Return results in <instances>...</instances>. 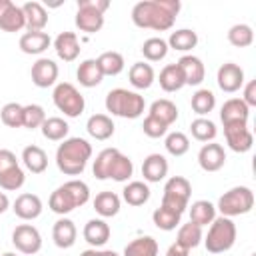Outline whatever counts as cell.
I'll use <instances>...</instances> for the list:
<instances>
[{
	"label": "cell",
	"mask_w": 256,
	"mask_h": 256,
	"mask_svg": "<svg viewBox=\"0 0 256 256\" xmlns=\"http://www.w3.org/2000/svg\"><path fill=\"white\" fill-rule=\"evenodd\" d=\"M190 106L194 110V114H198L200 118L208 116L214 108H216V96L212 90L208 88H200L192 94V100H190Z\"/></svg>",
	"instance_id": "obj_39"
},
{
	"label": "cell",
	"mask_w": 256,
	"mask_h": 256,
	"mask_svg": "<svg viewBox=\"0 0 256 256\" xmlns=\"http://www.w3.org/2000/svg\"><path fill=\"white\" fill-rule=\"evenodd\" d=\"M22 164L26 166L28 172H32V174H42V172H46V168H48V154H46L40 146L30 144V146H26V148L22 150Z\"/></svg>",
	"instance_id": "obj_30"
},
{
	"label": "cell",
	"mask_w": 256,
	"mask_h": 256,
	"mask_svg": "<svg viewBox=\"0 0 256 256\" xmlns=\"http://www.w3.org/2000/svg\"><path fill=\"white\" fill-rule=\"evenodd\" d=\"M152 222H154V226H156L158 230L172 232V230H176V228L180 226V222H182V214H178V212H174V210H168V208L160 206V208L154 210V214H152Z\"/></svg>",
	"instance_id": "obj_42"
},
{
	"label": "cell",
	"mask_w": 256,
	"mask_h": 256,
	"mask_svg": "<svg viewBox=\"0 0 256 256\" xmlns=\"http://www.w3.org/2000/svg\"><path fill=\"white\" fill-rule=\"evenodd\" d=\"M46 112L40 104H26L24 106V122H22V128H28V130H36L44 124L46 120Z\"/></svg>",
	"instance_id": "obj_48"
},
{
	"label": "cell",
	"mask_w": 256,
	"mask_h": 256,
	"mask_svg": "<svg viewBox=\"0 0 256 256\" xmlns=\"http://www.w3.org/2000/svg\"><path fill=\"white\" fill-rule=\"evenodd\" d=\"M22 12H24V18H26L28 32H44V28L48 26V12L40 2H36V0L24 2Z\"/></svg>",
	"instance_id": "obj_24"
},
{
	"label": "cell",
	"mask_w": 256,
	"mask_h": 256,
	"mask_svg": "<svg viewBox=\"0 0 256 256\" xmlns=\"http://www.w3.org/2000/svg\"><path fill=\"white\" fill-rule=\"evenodd\" d=\"M190 210V222L204 228V226H210L216 218V206L208 200H196L192 202V206H188Z\"/></svg>",
	"instance_id": "obj_32"
},
{
	"label": "cell",
	"mask_w": 256,
	"mask_h": 256,
	"mask_svg": "<svg viewBox=\"0 0 256 256\" xmlns=\"http://www.w3.org/2000/svg\"><path fill=\"white\" fill-rule=\"evenodd\" d=\"M198 164L204 172H218L226 164V150L222 144L208 142L198 152Z\"/></svg>",
	"instance_id": "obj_16"
},
{
	"label": "cell",
	"mask_w": 256,
	"mask_h": 256,
	"mask_svg": "<svg viewBox=\"0 0 256 256\" xmlns=\"http://www.w3.org/2000/svg\"><path fill=\"white\" fill-rule=\"evenodd\" d=\"M236 236H238V230L234 220L226 216H216L202 242L210 254H224L236 244Z\"/></svg>",
	"instance_id": "obj_6"
},
{
	"label": "cell",
	"mask_w": 256,
	"mask_h": 256,
	"mask_svg": "<svg viewBox=\"0 0 256 256\" xmlns=\"http://www.w3.org/2000/svg\"><path fill=\"white\" fill-rule=\"evenodd\" d=\"M10 208V198L6 196V192H0V214H4Z\"/></svg>",
	"instance_id": "obj_53"
},
{
	"label": "cell",
	"mask_w": 256,
	"mask_h": 256,
	"mask_svg": "<svg viewBox=\"0 0 256 256\" xmlns=\"http://www.w3.org/2000/svg\"><path fill=\"white\" fill-rule=\"evenodd\" d=\"M92 158V144L86 138H66L56 150V166L66 176H80Z\"/></svg>",
	"instance_id": "obj_2"
},
{
	"label": "cell",
	"mask_w": 256,
	"mask_h": 256,
	"mask_svg": "<svg viewBox=\"0 0 256 256\" xmlns=\"http://www.w3.org/2000/svg\"><path fill=\"white\" fill-rule=\"evenodd\" d=\"M106 112H110L112 116L118 118H128V120H136L144 114L146 110V102L144 96H140L134 90H126V88H114L106 94L104 100Z\"/></svg>",
	"instance_id": "obj_5"
},
{
	"label": "cell",
	"mask_w": 256,
	"mask_h": 256,
	"mask_svg": "<svg viewBox=\"0 0 256 256\" xmlns=\"http://www.w3.org/2000/svg\"><path fill=\"white\" fill-rule=\"evenodd\" d=\"M164 148H166V152L170 156L180 158V156H184L190 150V138L184 132H178V130L176 132H170L164 138Z\"/></svg>",
	"instance_id": "obj_43"
},
{
	"label": "cell",
	"mask_w": 256,
	"mask_h": 256,
	"mask_svg": "<svg viewBox=\"0 0 256 256\" xmlns=\"http://www.w3.org/2000/svg\"><path fill=\"white\" fill-rule=\"evenodd\" d=\"M94 210L100 218H112L120 212L122 208V198L116 194V192H110V190H104L100 194H96L94 198Z\"/></svg>",
	"instance_id": "obj_28"
},
{
	"label": "cell",
	"mask_w": 256,
	"mask_h": 256,
	"mask_svg": "<svg viewBox=\"0 0 256 256\" xmlns=\"http://www.w3.org/2000/svg\"><path fill=\"white\" fill-rule=\"evenodd\" d=\"M58 64L52 60V58H38L34 64H32V70H30V76H32V84L36 88H50L56 84L58 80Z\"/></svg>",
	"instance_id": "obj_15"
},
{
	"label": "cell",
	"mask_w": 256,
	"mask_h": 256,
	"mask_svg": "<svg viewBox=\"0 0 256 256\" xmlns=\"http://www.w3.org/2000/svg\"><path fill=\"white\" fill-rule=\"evenodd\" d=\"M216 82H218V88L226 94H234L238 90H242V86L246 84V78H244V70L234 64V62H226L218 68V74H216Z\"/></svg>",
	"instance_id": "obj_13"
},
{
	"label": "cell",
	"mask_w": 256,
	"mask_h": 256,
	"mask_svg": "<svg viewBox=\"0 0 256 256\" xmlns=\"http://www.w3.org/2000/svg\"><path fill=\"white\" fill-rule=\"evenodd\" d=\"M158 82H160V88L164 92H178L186 86L184 82V76L178 68V64H166L162 70H160V76H158Z\"/></svg>",
	"instance_id": "obj_33"
},
{
	"label": "cell",
	"mask_w": 256,
	"mask_h": 256,
	"mask_svg": "<svg viewBox=\"0 0 256 256\" xmlns=\"http://www.w3.org/2000/svg\"><path fill=\"white\" fill-rule=\"evenodd\" d=\"M248 118H250V108L242 102V98H230L220 108V120L224 126L226 124H238V122L248 124Z\"/></svg>",
	"instance_id": "obj_23"
},
{
	"label": "cell",
	"mask_w": 256,
	"mask_h": 256,
	"mask_svg": "<svg viewBox=\"0 0 256 256\" xmlns=\"http://www.w3.org/2000/svg\"><path fill=\"white\" fill-rule=\"evenodd\" d=\"M86 130L94 140L104 142V140H110L114 136L116 126H114V120L108 114H92L86 122Z\"/></svg>",
	"instance_id": "obj_26"
},
{
	"label": "cell",
	"mask_w": 256,
	"mask_h": 256,
	"mask_svg": "<svg viewBox=\"0 0 256 256\" xmlns=\"http://www.w3.org/2000/svg\"><path fill=\"white\" fill-rule=\"evenodd\" d=\"M76 238H78V228H76V224L70 218L62 216L60 220L54 222V226H52V240H54V244L58 248H62V250L72 248L76 244Z\"/></svg>",
	"instance_id": "obj_21"
},
{
	"label": "cell",
	"mask_w": 256,
	"mask_h": 256,
	"mask_svg": "<svg viewBox=\"0 0 256 256\" xmlns=\"http://www.w3.org/2000/svg\"><path fill=\"white\" fill-rule=\"evenodd\" d=\"M110 234H112V230H110V226H108V222L104 218H92V220H88L86 226H84V230H82L84 240L92 248H102L110 240Z\"/></svg>",
	"instance_id": "obj_20"
},
{
	"label": "cell",
	"mask_w": 256,
	"mask_h": 256,
	"mask_svg": "<svg viewBox=\"0 0 256 256\" xmlns=\"http://www.w3.org/2000/svg\"><path fill=\"white\" fill-rule=\"evenodd\" d=\"M190 254V250H186L184 246H180V244H172L170 248H168V252H166V256H188Z\"/></svg>",
	"instance_id": "obj_52"
},
{
	"label": "cell",
	"mask_w": 256,
	"mask_h": 256,
	"mask_svg": "<svg viewBox=\"0 0 256 256\" xmlns=\"http://www.w3.org/2000/svg\"><path fill=\"white\" fill-rule=\"evenodd\" d=\"M110 8L108 0H78L76 28L86 34H96L104 28V14Z\"/></svg>",
	"instance_id": "obj_7"
},
{
	"label": "cell",
	"mask_w": 256,
	"mask_h": 256,
	"mask_svg": "<svg viewBox=\"0 0 256 256\" xmlns=\"http://www.w3.org/2000/svg\"><path fill=\"white\" fill-rule=\"evenodd\" d=\"M190 134H192L194 140L208 144V142H214L216 140L218 128H216V124L210 118H196L190 124Z\"/></svg>",
	"instance_id": "obj_40"
},
{
	"label": "cell",
	"mask_w": 256,
	"mask_h": 256,
	"mask_svg": "<svg viewBox=\"0 0 256 256\" xmlns=\"http://www.w3.org/2000/svg\"><path fill=\"white\" fill-rule=\"evenodd\" d=\"M26 28V18L22 6L14 4L12 0H0V30L2 32H20Z\"/></svg>",
	"instance_id": "obj_14"
},
{
	"label": "cell",
	"mask_w": 256,
	"mask_h": 256,
	"mask_svg": "<svg viewBox=\"0 0 256 256\" xmlns=\"http://www.w3.org/2000/svg\"><path fill=\"white\" fill-rule=\"evenodd\" d=\"M178 68L184 76V82L186 86H200L206 78V68H204V62L198 58V56H192V54H184L178 62Z\"/></svg>",
	"instance_id": "obj_18"
},
{
	"label": "cell",
	"mask_w": 256,
	"mask_h": 256,
	"mask_svg": "<svg viewBox=\"0 0 256 256\" xmlns=\"http://www.w3.org/2000/svg\"><path fill=\"white\" fill-rule=\"evenodd\" d=\"M0 120L8 128H22L24 122V106L18 102H8L0 110Z\"/></svg>",
	"instance_id": "obj_46"
},
{
	"label": "cell",
	"mask_w": 256,
	"mask_h": 256,
	"mask_svg": "<svg viewBox=\"0 0 256 256\" xmlns=\"http://www.w3.org/2000/svg\"><path fill=\"white\" fill-rule=\"evenodd\" d=\"M228 42L234 48H248L254 42V30L248 24H234L228 30Z\"/></svg>",
	"instance_id": "obj_44"
},
{
	"label": "cell",
	"mask_w": 256,
	"mask_h": 256,
	"mask_svg": "<svg viewBox=\"0 0 256 256\" xmlns=\"http://www.w3.org/2000/svg\"><path fill=\"white\" fill-rule=\"evenodd\" d=\"M18 46H20V50L24 54L40 56V54H44L52 46V38L46 32H26V34L20 36Z\"/></svg>",
	"instance_id": "obj_25"
},
{
	"label": "cell",
	"mask_w": 256,
	"mask_h": 256,
	"mask_svg": "<svg viewBox=\"0 0 256 256\" xmlns=\"http://www.w3.org/2000/svg\"><path fill=\"white\" fill-rule=\"evenodd\" d=\"M76 78H78L80 86H84V88H96V86L102 84L104 74H102L98 62L94 58H88V60L80 62V66L76 70Z\"/></svg>",
	"instance_id": "obj_29"
},
{
	"label": "cell",
	"mask_w": 256,
	"mask_h": 256,
	"mask_svg": "<svg viewBox=\"0 0 256 256\" xmlns=\"http://www.w3.org/2000/svg\"><path fill=\"white\" fill-rule=\"evenodd\" d=\"M128 80L136 90H148L154 80H156V72L152 68V64L148 62H136L130 66L128 70Z\"/></svg>",
	"instance_id": "obj_27"
},
{
	"label": "cell",
	"mask_w": 256,
	"mask_h": 256,
	"mask_svg": "<svg viewBox=\"0 0 256 256\" xmlns=\"http://www.w3.org/2000/svg\"><path fill=\"white\" fill-rule=\"evenodd\" d=\"M122 200L128 204V206H144L148 200H150V186L142 180H134V182H128L122 190Z\"/></svg>",
	"instance_id": "obj_31"
},
{
	"label": "cell",
	"mask_w": 256,
	"mask_h": 256,
	"mask_svg": "<svg viewBox=\"0 0 256 256\" xmlns=\"http://www.w3.org/2000/svg\"><path fill=\"white\" fill-rule=\"evenodd\" d=\"M202 240H204V236H202V228H200V226H196V224H192V222L178 226L176 244L184 246L186 250H192V248L200 246V244H202Z\"/></svg>",
	"instance_id": "obj_41"
},
{
	"label": "cell",
	"mask_w": 256,
	"mask_h": 256,
	"mask_svg": "<svg viewBox=\"0 0 256 256\" xmlns=\"http://www.w3.org/2000/svg\"><path fill=\"white\" fill-rule=\"evenodd\" d=\"M102 256H120V254L114 250H102Z\"/></svg>",
	"instance_id": "obj_55"
},
{
	"label": "cell",
	"mask_w": 256,
	"mask_h": 256,
	"mask_svg": "<svg viewBox=\"0 0 256 256\" xmlns=\"http://www.w3.org/2000/svg\"><path fill=\"white\" fill-rule=\"evenodd\" d=\"M24 182H26V172L22 170V166H16V168H12L0 176V188L6 192L20 190L24 186Z\"/></svg>",
	"instance_id": "obj_47"
},
{
	"label": "cell",
	"mask_w": 256,
	"mask_h": 256,
	"mask_svg": "<svg viewBox=\"0 0 256 256\" xmlns=\"http://www.w3.org/2000/svg\"><path fill=\"white\" fill-rule=\"evenodd\" d=\"M166 44H168V48H172L176 52H190L198 46V34L190 28H180L170 34Z\"/></svg>",
	"instance_id": "obj_34"
},
{
	"label": "cell",
	"mask_w": 256,
	"mask_h": 256,
	"mask_svg": "<svg viewBox=\"0 0 256 256\" xmlns=\"http://www.w3.org/2000/svg\"><path fill=\"white\" fill-rule=\"evenodd\" d=\"M40 130H42V136H44L46 140H50V142H62V140L68 138L70 126H68V122H66L64 118H60V116H50V118L44 120V124L40 126Z\"/></svg>",
	"instance_id": "obj_35"
},
{
	"label": "cell",
	"mask_w": 256,
	"mask_h": 256,
	"mask_svg": "<svg viewBox=\"0 0 256 256\" xmlns=\"http://www.w3.org/2000/svg\"><path fill=\"white\" fill-rule=\"evenodd\" d=\"M88 200H90L88 184L82 180H68L50 194L48 208L58 216H66L76 208H82L84 204H88Z\"/></svg>",
	"instance_id": "obj_4"
},
{
	"label": "cell",
	"mask_w": 256,
	"mask_h": 256,
	"mask_svg": "<svg viewBox=\"0 0 256 256\" xmlns=\"http://www.w3.org/2000/svg\"><path fill=\"white\" fill-rule=\"evenodd\" d=\"M158 242L152 236H140L126 244L122 256H158Z\"/></svg>",
	"instance_id": "obj_38"
},
{
	"label": "cell",
	"mask_w": 256,
	"mask_h": 256,
	"mask_svg": "<svg viewBox=\"0 0 256 256\" xmlns=\"http://www.w3.org/2000/svg\"><path fill=\"white\" fill-rule=\"evenodd\" d=\"M12 210H14V214H16L20 220H24V222H32V220L40 218L44 206H42L40 196L30 194V192H24V194H20V196L14 200Z\"/></svg>",
	"instance_id": "obj_17"
},
{
	"label": "cell",
	"mask_w": 256,
	"mask_h": 256,
	"mask_svg": "<svg viewBox=\"0 0 256 256\" xmlns=\"http://www.w3.org/2000/svg\"><path fill=\"white\" fill-rule=\"evenodd\" d=\"M244 88V96H242V102L248 106V108H254L256 106V82L250 80L248 84L242 86Z\"/></svg>",
	"instance_id": "obj_51"
},
{
	"label": "cell",
	"mask_w": 256,
	"mask_h": 256,
	"mask_svg": "<svg viewBox=\"0 0 256 256\" xmlns=\"http://www.w3.org/2000/svg\"><path fill=\"white\" fill-rule=\"evenodd\" d=\"M2 256H16L14 252H6V254H2Z\"/></svg>",
	"instance_id": "obj_56"
},
{
	"label": "cell",
	"mask_w": 256,
	"mask_h": 256,
	"mask_svg": "<svg viewBox=\"0 0 256 256\" xmlns=\"http://www.w3.org/2000/svg\"><path fill=\"white\" fill-rule=\"evenodd\" d=\"M52 44H54V50H56L58 58L64 60V62H74L80 56V50H82L76 32H60L54 38Z\"/></svg>",
	"instance_id": "obj_19"
},
{
	"label": "cell",
	"mask_w": 256,
	"mask_h": 256,
	"mask_svg": "<svg viewBox=\"0 0 256 256\" xmlns=\"http://www.w3.org/2000/svg\"><path fill=\"white\" fill-rule=\"evenodd\" d=\"M180 10V0H142L132 8V22L144 30L166 32L174 26Z\"/></svg>",
	"instance_id": "obj_1"
},
{
	"label": "cell",
	"mask_w": 256,
	"mask_h": 256,
	"mask_svg": "<svg viewBox=\"0 0 256 256\" xmlns=\"http://www.w3.org/2000/svg\"><path fill=\"white\" fill-rule=\"evenodd\" d=\"M224 136H226V144L232 152L236 154H246L252 150L254 146V136L248 128V124L238 122V124H226L224 126Z\"/></svg>",
	"instance_id": "obj_12"
},
{
	"label": "cell",
	"mask_w": 256,
	"mask_h": 256,
	"mask_svg": "<svg viewBox=\"0 0 256 256\" xmlns=\"http://www.w3.org/2000/svg\"><path fill=\"white\" fill-rule=\"evenodd\" d=\"M142 132L148 136V138H164L166 134H168V126L164 124V122H160L158 118H154V116H146L144 118V122H142Z\"/></svg>",
	"instance_id": "obj_49"
},
{
	"label": "cell",
	"mask_w": 256,
	"mask_h": 256,
	"mask_svg": "<svg viewBox=\"0 0 256 256\" xmlns=\"http://www.w3.org/2000/svg\"><path fill=\"white\" fill-rule=\"evenodd\" d=\"M80 256H102V252L96 250V248H88V250H84Z\"/></svg>",
	"instance_id": "obj_54"
},
{
	"label": "cell",
	"mask_w": 256,
	"mask_h": 256,
	"mask_svg": "<svg viewBox=\"0 0 256 256\" xmlns=\"http://www.w3.org/2000/svg\"><path fill=\"white\" fill-rule=\"evenodd\" d=\"M254 208V192L248 186H234L228 192H224L216 204V210L220 216L236 218L252 212Z\"/></svg>",
	"instance_id": "obj_8"
},
{
	"label": "cell",
	"mask_w": 256,
	"mask_h": 256,
	"mask_svg": "<svg viewBox=\"0 0 256 256\" xmlns=\"http://www.w3.org/2000/svg\"><path fill=\"white\" fill-rule=\"evenodd\" d=\"M100 70L104 76H118L124 72L126 68V62H124V56L120 52H114V50H108V52H102L98 58H96Z\"/></svg>",
	"instance_id": "obj_37"
},
{
	"label": "cell",
	"mask_w": 256,
	"mask_h": 256,
	"mask_svg": "<svg viewBox=\"0 0 256 256\" xmlns=\"http://www.w3.org/2000/svg\"><path fill=\"white\" fill-rule=\"evenodd\" d=\"M54 106L66 116V118H78L86 110V100L80 94V90L70 82H60L54 86L52 92Z\"/></svg>",
	"instance_id": "obj_9"
},
{
	"label": "cell",
	"mask_w": 256,
	"mask_h": 256,
	"mask_svg": "<svg viewBox=\"0 0 256 256\" xmlns=\"http://www.w3.org/2000/svg\"><path fill=\"white\" fill-rule=\"evenodd\" d=\"M190 196H192L190 180L184 178V176H172L164 184V194H162L160 206H164L168 210H174L178 214H184L186 208H188Z\"/></svg>",
	"instance_id": "obj_10"
},
{
	"label": "cell",
	"mask_w": 256,
	"mask_h": 256,
	"mask_svg": "<svg viewBox=\"0 0 256 256\" xmlns=\"http://www.w3.org/2000/svg\"><path fill=\"white\" fill-rule=\"evenodd\" d=\"M168 44H166V40L164 38H158V36H154V38H148L144 44H142V54H144V58L148 60V62H160V60H164L166 58V54H168Z\"/></svg>",
	"instance_id": "obj_45"
},
{
	"label": "cell",
	"mask_w": 256,
	"mask_h": 256,
	"mask_svg": "<svg viewBox=\"0 0 256 256\" xmlns=\"http://www.w3.org/2000/svg\"><path fill=\"white\" fill-rule=\"evenodd\" d=\"M16 166H20L16 154L12 150H8V148H0V176L4 172H8V170L16 168Z\"/></svg>",
	"instance_id": "obj_50"
},
{
	"label": "cell",
	"mask_w": 256,
	"mask_h": 256,
	"mask_svg": "<svg viewBox=\"0 0 256 256\" xmlns=\"http://www.w3.org/2000/svg\"><path fill=\"white\" fill-rule=\"evenodd\" d=\"M12 244L20 254L34 256L42 250V234L32 224H20L12 232Z\"/></svg>",
	"instance_id": "obj_11"
},
{
	"label": "cell",
	"mask_w": 256,
	"mask_h": 256,
	"mask_svg": "<svg viewBox=\"0 0 256 256\" xmlns=\"http://www.w3.org/2000/svg\"><path fill=\"white\" fill-rule=\"evenodd\" d=\"M168 160L162 154H150L142 162V176L148 184H158L168 176Z\"/></svg>",
	"instance_id": "obj_22"
},
{
	"label": "cell",
	"mask_w": 256,
	"mask_h": 256,
	"mask_svg": "<svg viewBox=\"0 0 256 256\" xmlns=\"http://www.w3.org/2000/svg\"><path fill=\"white\" fill-rule=\"evenodd\" d=\"M92 174L98 180L128 182L134 174V164L118 148H104L92 164Z\"/></svg>",
	"instance_id": "obj_3"
},
{
	"label": "cell",
	"mask_w": 256,
	"mask_h": 256,
	"mask_svg": "<svg viewBox=\"0 0 256 256\" xmlns=\"http://www.w3.org/2000/svg\"><path fill=\"white\" fill-rule=\"evenodd\" d=\"M150 116L158 118L160 122H164L168 128L178 120V106L168 100V98H160V100H154L152 106H150Z\"/></svg>",
	"instance_id": "obj_36"
}]
</instances>
